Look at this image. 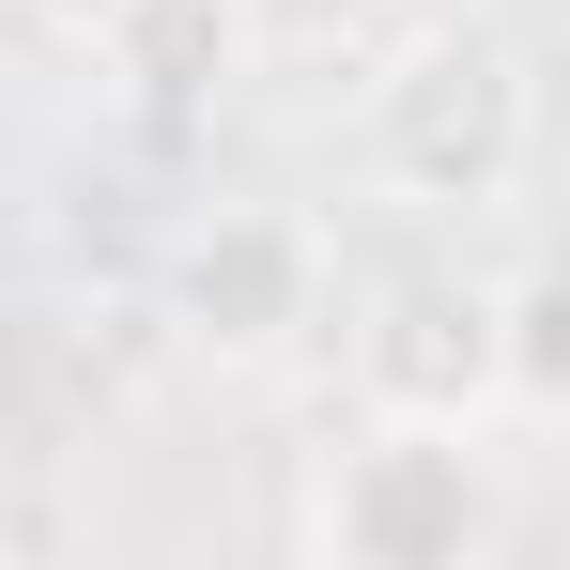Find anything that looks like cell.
<instances>
[{"label": "cell", "mask_w": 570, "mask_h": 570, "mask_svg": "<svg viewBox=\"0 0 570 570\" xmlns=\"http://www.w3.org/2000/svg\"><path fill=\"white\" fill-rule=\"evenodd\" d=\"M355 170L401 216H493L540 170V78L493 16H416L355 78Z\"/></svg>", "instance_id": "6da1fadb"}, {"label": "cell", "mask_w": 570, "mask_h": 570, "mask_svg": "<svg viewBox=\"0 0 570 570\" xmlns=\"http://www.w3.org/2000/svg\"><path fill=\"white\" fill-rule=\"evenodd\" d=\"M308 556H340V570L509 556V448H493V416H355L308 463Z\"/></svg>", "instance_id": "7a4b0ae2"}, {"label": "cell", "mask_w": 570, "mask_h": 570, "mask_svg": "<svg viewBox=\"0 0 570 570\" xmlns=\"http://www.w3.org/2000/svg\"><path fill=\"white\" fill-rule=\"evenodd\" d=\"M155 308L200 371H293L340 324V247L308 200H200L155 263Z\"/></svg>", "instance_id": "3957f363"}, {"label": "cell", "mask_w": 570, "mask_h": 570, "mask_svg": "<svg viewBox=\"0 0 570 570\" xmlns=\"http://www.w3.org/2000/svg\"><path fill=\"white\" fill-rule=\"evenodd\" d=\"M340 340H355V401L371 416H509V308L463 263H401Z\"/></svg>", "instance_id": "277c9868"}, {"label": "cell", "mask_w": 570, "mask_h": 570, "mask_svg": "<svg viewBox=\"0 0 570 570\" xmlns=\"http://www.w3.org/2000/svg\"><path fill=\"white\" fill-rule=\"evenodd\" d=\"M94 62L139 124H200L232 78H263V0H124L94 31Z\"/></svg>", "instance_id": "5b68a950"}, {"label": "cell", "mask_w": 570, "mask_h": 570, "mask_svg": "<svg viewBox=\"0 0 570 570\" xmlns=\"http://www.w3.org/2000/svg\"><path fill=\"white\" fill-rule=\"evenodd\" d=\"M493 308H509V416H570V247L493 278Z\"/></svg>", "instance_id": "8992f818"}, {"label": "cell", "mask_w": 570, "mask_h": 570, "mask_svg": "<svg viewBox=\"0 0 570 570\" xmlns=\"http://www.w3.org/2000/svg\"><path fill=\"white\" fill-rule=\"evenodd\" d=\"M0 16H31V31H62V47H94V31L124 16V0H0Z\"/></svg>", "instance_id": "52a82bcc"}]
</instances>
